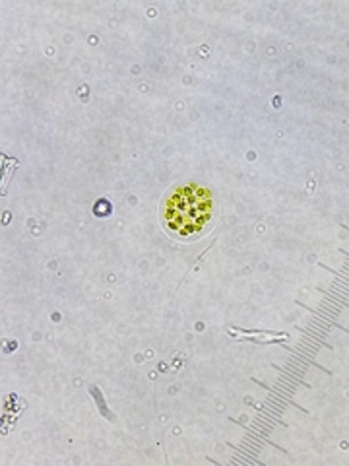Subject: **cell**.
<instances>
[{"mask_svg": "<svg viewBox=\"0 0 349 466\" xmlns=\"http://www.w3.org/2000/svg\"><path fill=\"white\" fill-rule=\"evenodd\" d=\"M214 204L208 188L188 183L174 188L167 197L162 222L164 228L177 239L188 241L200 238L212 222Z\"/></svg>", "mask_w": 349, "mask_h": 466, "instance_id": "cell-1", "label": "cell"}]
</instances>
